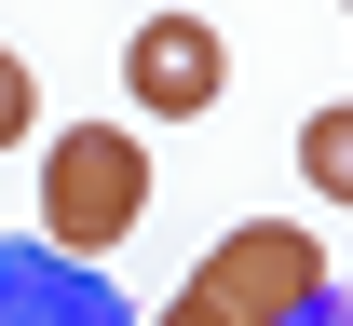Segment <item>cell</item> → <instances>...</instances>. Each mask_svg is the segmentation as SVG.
I'll return each instance as SVG.
<instances>
[{
    "label": "cell",
    "mask_w": 353,
    "mask_h": 326,
    "mask_svg": "<svg viewBox=\"0 0 353 326\" xmlns=\"http://www.w3.org/2000/svg\"><path fill=\"white\" fill-rule=\"evenodd\" d=\"M136 218H150V150L123 136V123H68V136L41 150V245L54 258H123Z\"/></svg>",
    "instance_id": "1"
},
{
    "label": "cell",
    "mask_w": 353,
    "mask_h": 326,
    "mask_svg": "<svg viewBox=\"0 0 353 326\" xmlns=\"http://www.w3.org/2000/svg\"><path fill=\"white\" fill-rule=\"evenodd\" d=\"M299 299H326V245H312L299 218H245V232L163 299V326H285Z\"/></svg>",
    "instance_id": "2"
},
{
    "label": "cell",
    "mask_w": 353,
    "mask_h": 326,
    "mask_svg": "<svg viewBox=\"0 0 353 326\" xmlns=\"http://www.w3.org/2000/svg\"><path fill=\"white\" fill-rule=\"evenodd\" d=\"M123 95L150 109V123H204V109L231 95V41L204 28V14H150V28L123 41Z\"/></svg>",
    "instance_id": "3"
},
{
    "label": "cell",
    "mask_w": 353,
    "mask_h": 326,
    "mask_svg": "<svg viewBox=\"0 0 353 326\" xmlns=\"http://www.w3.org/2000/svg\"><path fill=\"white\" fill-rule=\"evenodd\" d=\"M0 326H136L109 299V272L54 258V245H0Z\"/></svg>",
    "instance_id": "4"
},
{
    "label": "cell",
    "mask_w": 353,
    "mask_h": 326,
    "mask_svg": "<svg viewBox=\"0 0 353 326\" xmlns=\"http://www.w3.org/2000/svg\"><path fill=\"white\" fill-rule=\"evenodd\" d=\"M299 177L326 190V204H353V109H312L299 123Z\"/></svg>",
    "instance_id": "5"
},
{
    "label": "cell",
    "mask_w": 353,
    "mask_h": 326,
    "mask_svg": "<svg viewBox=\"0 0 353 326\" xmlns=\"http://www.w3.org/2000/svg\"><path fill=\"white\" fill-rule=\"evenodd\" d=\"M28 123H41V82H28V54H0V150L28 136Z\"/></svg>",
    "instance_id": "6"
},
{
    "label": "cell",
    "mask_w": 353,
    "mask_h": 326,
    "mask_svg": "<svg viewBox=\"0 0 353 326\" xmlns=\"http://www.w3.org/2000/svg\"><path fill=\"white\" fill-rule=\"evenodd\" d=\"M285 326H353V299H340V285H326V299H299V313H285Z\"/></svg>",
    "instance_id": "7"
}]
</instances>
